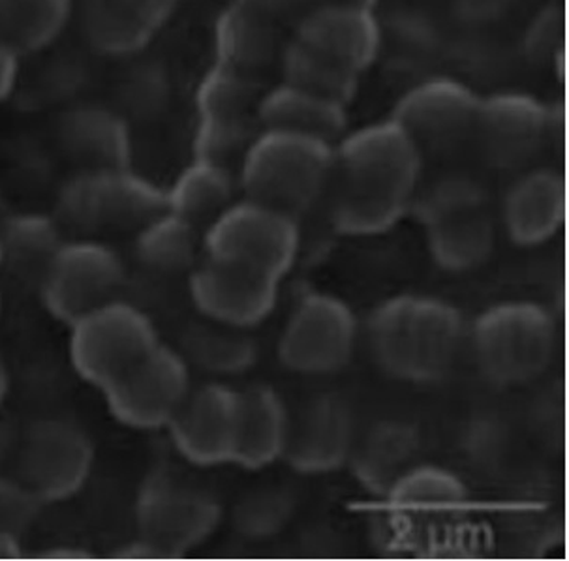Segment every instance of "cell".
I'll return each instance as SVG.
<instances>
[{"label":"cell","instance_id":"obj_19","mask_svg":"<svg viewBox=\"0 0 569 561\" xmlns=\"http://www.w3.org/2000/svg\"><path fill=\"white\" fill-rule=\"evenodd\" d=\"M176 0H76L81 32L106 54H130L146 48L168 23Z\"/></svg>","mask_w":569,"mask_h":561},{"label":"cell","instance_id":"obj_24","mask_svg":"<svg viewBox=\"0 0 569 561\" xmlns=\"http://www.w3.org/2000/svg\"><path fill=\"white\" fill-rule=\"evenodd\" d=\"M290 434V411L271 387L242 391L241 440L236 464L261 470L284 457Z\"/></svg>","mask_w":569,"mask_h":561},{"label":"cell","instance_id":"obj_26","mask_svg":"<svg viewBox=\"0 0 569 561\" xmlns=\"http://www.w3.org/2000/svg\"><path fill=\"white\" fill-rule=\"evenodd\" d=\"M395 513L410 519H442L459 513L468 490L459 477L440 465H413L400 473L388 490Z\"/></svg>","mask_w":569,"mask_h":561},{"label":"cell","instance_id":"obj_42","mask_svg":"<svg viewBox=\"0 0 569 561\" xmlns=\"http://www.w3.org/2000/svg\"><path fill=\"white\" fill-rule=\"evenodd\" d=\"M42 558H62V560H73V558H89V552L79 549H68V547H57V549L43 550Z\"/></svg>","mask_w":569,"mask_h":561},{"label":"cell","instance_id":"obj_40","mask_svg":"<svg viewBox=\"0 0 569 561\" xmlns=\"http://www.w3.org/2000/svg\"><path fill=\"white\" fill-rule=\"evenodd\" d=\"M116 558L122 560H147V558H164L160 550L154 549L151 543H147L146 539L138 538L132 543L124 544L122 549L117 550Z\"/></svg>","mask_w":569,"mask_h":561},{"label":"cell","instance_id":"obj_28","mask_svg":"<svg viewBox=\"0 0 569 561\" xmlns=\"http://www.w3.org/2000/svg\"><path fill=\"white\" fill-rule=\"evenodd\" d=\"M237 184L230 168L194 158L166 190L168 211L194 226L211 223L233 203Z\"/></svg>","mask_w":569,"mask_h":561},{"label":"cell","instance_id":"obj_4","mask_svg":"<svg viewBox=\"0 0 569 561\" xmlns=\"http://www.w3.org/2000/svg\"><path fill=\"white\" fill-rule=\"evenodd\" d=\"M472 348L479 370L489 380L498 385H521L551 364L557 327L546 308L536 302H500L473 323Z\"/></svg>","mask_w":569,"mask_h":561},{"label":"cell","instance_id":"obj_36","mask_svg":"<svg viewBox=\"0 0 569 561\" xmlns=\"http://www.w3.org/2000/svg\"><path fill=\"white\" fill-rule=\"evenodd\" d=\"M42 501L27 489L18 477L4 479L0 477V528L19 535L37 517Z\"/></svg>","mask_w":569,"mask_h":561},{"label":"cell","instance_id":"obj_34","mask_svg":"<svg viewBox=\"0 0 569 561\" xmlns=\"http://www.w3.org/2000/svg\"><path fill=\"white\" fill-rule=\"evenodd\" d=\"M260 122L256 117L244 119H217L198 117L194 132V158L207 162L220 163L230 168L241 162L250 143L260 133Z\"/></svg>","mask_w":569,"mask_h":561},{"label":"cell","instance_id":"obj_44","mask_svg":"<svg viewBox=\"0 0 569 561\" xmlns=\"http://www.w3.org/2000/svg\"><path fill=\"white\" fill-rule=\"evenodd\" d=\"M320 2H329V4H351V7L372 8V10H375L376 4H378L380 0H315V4H320Z\"/></svg>","mask_w":569,"mask_h":561},{"label":"cell","instance_id":"obj_17","mask_svg":"<svg viewBox=\"0 0 569 561\" xmlns=\"http://www.w3.org/2000/svg\"><path fill=\"white\" fill-rule=\"evenodd\" d=\"M277 278L206 260L188 278L194 307L207 320L236 329L260 325L279 301Z\"/></svg>","mask_w":569,"mask_h":561},{"label":"cell","instance_id":"obj_9","mask_svg":"<svg viewBox=\"0 0 569 561\" xmlns=\"http://www.w3.org/2000/svg\"><path fill=\"white\" fill-rule=\"evenodd\" d=\"M192 391L187 357L158 344L103 387V402L117 423L133 430L168 429Z\"/></svg>","mask_w":569,"mask_h":561},{"label":"cell","instance_id":"obj_30","mask_svg":"<svg viewBox=\"0 0 569 561\" xmlns=\"http://www.w3.org/2000/svg\"><path fill=\"white\" fill-rule=\"evenodd\" d=\"M198 252V233L194 223L177 217L171 211L162 212L151 222L141 226L133 244V254L140 266L149 272L177 277L194 269Z\"/></svg>","mask_w":569,"mask_h":561},{"label":"cell","instance_id":"obj_35","mask_svg":"<svg viewBox=\"0 0 569 561\" xmlns=\"http://www.w3.org/2000/svg\"><path fill=\"white\" fill-rule=\"evenodd\" d=\"M487 192L483 184L470 176H446L430 184L427 190L418 188L413 198L412 211L419 222H435L451 212L487 206Z\"/></svg>","mask_w":569,"mask_h":561},{"label":"cell","instance_id":"obj_38","mask_svg":"<svg viewBox=\"0 0 569 561\" xmlns=\"http://www.w3.org/2000/svg\"><path fill=\"white\" fill-rule=\"evenodd\" d=\"M242 7L284 23L286 19H299L309 10L315 0H236Z\"/></svg>","mask_w":569,"mask_h":561},{"label":"cell","instance_id":"obj_14","mask_svg":"<svg viewBox=\"0 0 569 561\" xmlns=\"http://www.w3.org/2000/svg\"><path fill=\"white\" fill-rule=\"evenodd\" d=\"M241 421L242 392L224 383H206L192 387L168 430L182 459L212 468L236 464Z\"/></svg>","mask_w":569,"mask_h":561},{"label":"cell","instance_id":"obj_20","mask_svg":"<svg viewBox=\"0 0 569 561\" xmlns=\"http://www.w3.org/2000/svg\"><path fill=\"white\" fill-rule=\"evenodd\" d=\"M214 57L219 64L263 81L269 70L280 67L286 42L282 23L231 2L214 23Z\"/></svg>","mask_w":569,"mask_h":561},{"label":"cell","instance_id":"obj_18","mask_svg":"<svg viewBox=\"0 0 569 561\" xmlns=\"http://www.w3.org/2000/svg\"><path fill=\"white\" fill-rule=\"evenodd\" d=\"M353 447V417L345 400L320 394L290 415L284 457L301 473H328L345 464Z\"/></svg>","mask_w":569,"mask_h":561},{"label":"cell","instance_id":"obj_6","mask_svg":"<svg viewBox=\"0 0 569 561\" xmlns=\"http://www.w3.org/2000/svg\"><path fill=\"white\" fill-rule=\"evenodd\" d=\"M166 211V190L130 168L81 170L57 196V220L87 233L140 230Z\"/></svg>","mask_w":569,"mask_h":561},{"label":"cell","instance_id":"obj_7","mask_svg":"<svg viewBox=\"0 0 569 561\" xmlns=\"http://www.w3.org/2000/svg\"><path fill=\"white\" fill-rule=\"evenodd\" d=\"M68 327L73 372L100 391L160 344L151 318L122 299L92 308Z\"/></svg>","mask_w":569,"mask_h":561},{"label":"cell","instance_id":"obj_12","mask_svg":"<svg viewBox=\"0 0 569 561\" xmlns=\"http://www.w3.org/2000/svg\"><path fill=\"white\" fill-rule=\"evenodd\" d=\"M358 320L339 297L309 293L299 299L280 334L279 357L297 374H331L353 355Z\"/></svg>","mask_w":569,"mask_h":561},{"label":"cell","instance_id":"obj_32","mask_svg":"<svg viewBox=\"0 0 569 561\" xmlns=\"http://www.w3.org/2000/svg\"><path fill=\"white\" fill-rule=\"evenodd\" d=\"M263 81L233 68L214 62L196 89L198 117L217 119H258V106L263 97Z\"/></svg>","mask_w":569,"mask_h":561},{"label":"cell","instance_id":"obj_15","mask_svg":"<svg viewBox=\"0 0 569 561\" xmlns=\"http://www.w3.org/2000/svg\"><path fill=\"white\" fill-rule=\"evenodd\" d=\"M552 124L551 109L538 98L517 91L497 92L479 100L472 141L491 166L515 170L541 151Z\"/></svg>","mask_w":569,"mask_h":561},{"label":"cell","instance_id":"obj_21","mask_svg":"<svg viewBox=\"0 0 569 561\" xmlns=\"http://www.w3.org/2000/svg\"><path fill=\"white\" fill-rule=\"evenodd\" d=\"M566 192L562 177L538 168L522 173L503 198V226L519 247H538L551 241L562 228Z\"/></svg>","mask_w":569,"mask_h":561},{"label":"cell","instance_id":"obj_43","mask_svg":"<svg viewBox=\"0 0 569 561\" xmlns=\"http://www.w3.org/2000/svg\"><path fill=\"white\" fill-rule=\"evenodd\" d=\"M8 392H10V374H8L7 364L0 357V405L4 404Z\"/></svg>","mask_w":569,"mask_h":561},{"label":"cell","instance_id":"obj_13","mask_svg":"<svg viewBox=\"0 0 569 561\" xmlns=\"http://www.w3.org/2000/svg\"><path fill=\"white\" fill-rule=\"evenodd\" d=\"M479 100L457 79L429 78L400 97L389 119L405 128L421 154L449 152L472 139Z\"/></svg>","mask_w":569,"mask_h":561},{"label":"cell","instance_id":"obj_8","mask_svg":"<svg viewBox=\"0 0 569 561\" xmlns=\"http://www.w3.org/2000/svg\"><path fill=\"white\" fill-rule=\"evenodd\" d=\"M220 519L219 500L176 471H152L138 490L136 524L140 538L164 558L198 549L219 528Z\"/></svg>","mask_w":569,"mask_h":561},{"label":"cell","instance_id":"obj_1","mask_svg":"<svg viewBox=\"0 0 569 561\" xmlns=\"http://www.w3.org/2000/svg\"><path fill=\"white\" fill-rule=\"evenodd\" d=\"M423 154L393 119L342 136L335 146L329 218L348 237L380 236L412 211Z\"/></svg>","mask_w":569,"mask_h":561},{"label":"cell","instance_id":"obj_31","mask_svg":"<svg viewBox=\"0 0 569 561\" xmlns=\"http://www.w3.org/2000/svg\"><path fill=\"white\" fill-rule=\"evenodd\" d=\"M279 70L282 81L288 86L312 92L318 97L329 98L345 106H348L358 94L359 79H361L358 73L321 59L291 38L286 42Z\"/></svg>","mask_w":569,"mask_h":561},{"label":"cell","instance_id":"obj_39","mask_svg":"<svg viewBox=\"0 0 569 561\" xmlns=\"http://www.w3.org/2000/svg\"><path fill=\"white\" fill-rule=\"evenodd\" d=\"M19 59L21 54L0 40V103L12 94L13 87L18 83Z\"/></svg>","mask_w":569,"mask_h":561},{"label":"cell","instance_id":"obj_5","mask_svg":"<svg viewBox=\"0 0 569 561\" xmlns=\"http://www.w3.org/2000/svg\"><path fill=\"white\" fill-rule=\"evenodd\" d=\"M201 244L206 260L282 280L296 263L301 233L296 218L242 198L207 226Z\"/></svg>","mask_w":569,"mask_h":561},{"label":"cell","instance_id":"obj_33","mask_svg":"<svg viewBox=\"0 0 569 561\" xmlns=\"http://www.w3.org/2000/svg\"><path fill=\"white\" fill-rule=\"evenodd\" d=\"M241 331L222 323L194 327L184 337V350L201 369L219 374H236L249 369L256 357L254 342Z\"/></svg>","mask_w":569,"mask_h":561},{"label":"cell","instance_id":"obj_2","mask_svg":"<svg viewBox=\"0 0 569 561\" xmlns=\"http://www.w3.org/2000/svg\"><path fill=\"white\" fill-rule=\"evenodd\" d=\"M375 361L397 380L427 383L442 378L459 355L465 321L451 302L429 295H397L370 314Z\"/></svg>","mask_w":569,"mask_h":561},{"label":"cell","instance_id":"obj_41","mask_svg":"<svg viewBox=\"0 0 569 561\" xmlns=\"http://www.w3.org/2000/svg\"><path fill=\"white\" fill-rule=\"evenodd\" d=\"M19 555H21L19 535L0 528V560H12V558H19Z\"/></svg>","mask_w":569,"mask_h":561},{"label":"cell","instance_id":"obj_16","mask_svg":"<svg viewBox=\"0 0 569 561\" xmlns=\"http://www.w3.org/2000/svg\"><path fill=\"white\" fill-rule=\"evenodd\" d=\"M291 40L361 76L382 51V27L372 8L320 2L297 19Z\"/></svg>","mask_w":569,"mask_h":561},{"label":"cell","instance_id":"obj_23","mask_svg":"<svg viewBox=\"0 0 569 561\" xmlns=\"http://www.w3.org/2000/svg\"><path fill=\"white\" fill-rule=\"evenodd\" d=\"M61 143L81 170L130 168L132 143L121 117L108 109H79L64 119Z\"/></svg>","mask_w":569,"mask_h":561},{"label":"cell","instance_id":"obj_45","mask_svg":"<svg viewBox=\"0 0 569 561\" xmlns=\"http://www.w3.org/2000/svg\"><path fill=\"white\" fill-rule=\"evenodd\" d=\"M0 269H2V252H0Z\"/></svg>","mask_w":569,"mask_h":561},{"label":"cell","instance_id":"obj_27","mask_svg":"<svg viewBox=\"0 0 569 561\" xmlns=\"http://www.w3.org/2000/svg\"><path fill=\"white\" fill-rule=\"evenodd\" d=\"M61 222L42 212H18L0 228L2 267L23 280L42 282L49 263L62 247Z\"/></svg>","mask_w":569,"mask_h":561},{"label":"cell","instance_id":"obj_10","mask_svg":"<svg viewBox=\"0 0 569 561\" xmlns=\"http://www.w3.org/2000/svg\"><path fill=\"white\" fill-rule=\"evenodd\" d=\"M94 445L86 430L62 417L29 424L18 447V479L42 503L78 494L91 477Z\"/></svg>","mask_w":569,"mask_h":561},{"label":"cell","instance_id":"obj_3","mask_svg":"<svg viewBox=\"0 0 569 561\" xmlns=\"http://www.w3.org/2000/svg\"><path fill=\"white\" fill-rule=\"evenodd\" d=\"M333 162L329 141L261 128L242 157L237 182L247 200L299 220L326 198Z\"/></svg>","mask_w":569,"mask_h":561},{"label":"cell","instance_id":"obj_11","mask_svg":"<svg viewBox=\"0 0 569 561\" xmlns=\"http://www.w3.org/2000/svg\"><path fill=\"white\" fill-rule=\"evenodd\" d=\"M124 280L127 269L113 248L81 239L62 242L38 288L49 314L70 325L92 308L117 299Z\"/></svg>","mask_w":569,"mask_h":561},{"label":"cell","instance_id":"obj_29","mask_svg":"<svg viewBox=\"0 0 569 561\" xmlns=\"http://www.w3.org/2000/svg\"><path fill=\"white\" fill-rule=\"evenodd\" d=\"M76 0H0V40L19 54L48 48L73 18Z\"/></svg>","mask_w":569,"mask_h":561},{"label":"cell","instance_id":"obj_22","mask_svg":"<svg viewBox=\"0 0 569 561\" xmlns=\"http://www.w3.org/2000/svg\"><path fill=\"white\" fill-rule=\"evenodd\" d=\"M263 130H284L337 143L348 128V106L279 83L263 92L258 106Z\"/></svg>","mask_w":569,"mask_h":561},{"label":"cell","instance_id":"obj_25","mask_svg":"<svg viewBox=\"0 0 569 561\" xmlns=\"http://www.w3.org/2000/svg\"><path fill=\"white\" fill-rule=\"evenodd\" d=\"M430 254L446 271L478 269L495 248V222L489 206L451 212L425 226Z\"/></svg>","mask_w":569,"mask_h":561},{"label":"cell","instance_id":"obj_37","mask_svg":"<svg viewBox=\"0 0 569 561\" xmlns=\"http://www.w3.org/2000/svg\"><path fill=\"white\" fill-rule=\"evenodd\" d=\"M562 12L551 7L541 10L530 24L527 34V51L536 61H546L562 49Z\"/></svg>","mask_w":569,"mask_h":561}]
</instances>
